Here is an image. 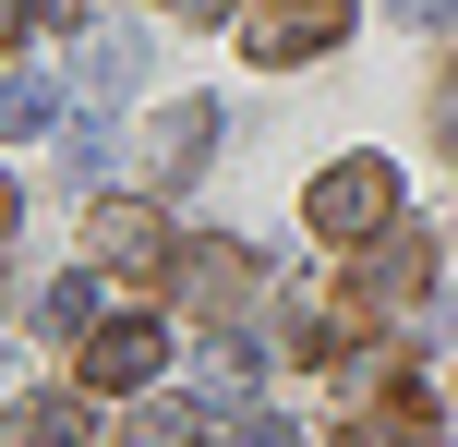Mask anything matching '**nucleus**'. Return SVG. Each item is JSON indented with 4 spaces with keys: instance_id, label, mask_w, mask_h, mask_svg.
<instances>
[{
    "instance_id": "1",
    "label": "nucleus",
    "mask_w": 458,
    "mask_h": 447,
    "mask_svg": "<svg viewBox=\"0 0 458 447\" xmlns=\"http://www.w3.org/2000/svg\"><path fill=\"white\" fill-rule=\"evenodd\" d=\"M301 230L338 242V254H362L374 230H398V169H386V158H338V169H314V193H301Z\"/></svg>"
},
{
    "instance_id": "2",
    "label": "nucleus",
    "mask_w": 458,
    "mask_h": 447,
    "mask_svg": "<svg viewBox=\"0 0 458 447\" xmlns=\"http://www.w3.org/2000/svg\"><path fill=\"white\" fill-rule=\"evenodd\" d=\"M266 290V266H253V242H182L169 254V303L193 314V327H242V303Z\"/></svg>"
},
{
    "instance_id": "3",
    "label": "nucleus",
    "mask_w": 458,
    "mask_h": 447,
    "mask_svg": "<svg viewBox=\"0 0 458 447\" xmlns=\"http://www.w3.org/2000/svg\"><path fill=\"white\" fill-rule=\"evenodd\" d=\"M85 254L121 266V279H169V254H182V242H169V218L145 206V193H97V206H85Z\"/></svg>"
},
{
    "instance_id": "4",
    "label": "nucleus",
    "mask_w": 458,
    "mask_h": 447,
    "mask_svg": "<svg viewBox=\"0 0 458 447\" xmlns=\"http://www.w3.org/2000/svg\"><path fill=\"white\" fill-rule=\"evenodd\" d=\"M157 375H169V314H109L85 339V387L97 400H145Z\"/></svg>"
},
{
    "instance_id": "5",
    "label": "nucleus",
    "mask_w": 458,
    "mask_h": 447,
    "mask_svg": "<svg viewBox=\"0 0 458 447\" xmlns=\"http://www.w3.org/2000/svg\"><path fill=\"white\" fill-rule=\"evenodd\" d=\"M350 37V0H253L242 13V61H326Z\"/></svg>"
},
{
    "instance_id": "6",
    "label": "nucleus",
    "mask_w": 458,
    "mask_h": 447,
    "mask_svg": "<svg viewBox=\"0 0 458 447\" xmlns=\"http://www.w3.org/2000/svg\"><path fill=\"white\" fill-rule=\"evenodd\" d=\"M422 290H435V242L422 230H374L362 266H350V314H411Z\"/></svg>"
},
{
    "instance_id": "7",
    "label": "nucleus",
    "mask_w": 458,
    "mask_h": 447,
    "mask_svg": "<svg viewBox=\"0 0 458 447\" xmlns=\"http://www.w3.org/2000/svg\"><path fill=\"white\" fill-rule=\"evenodd\" d=\"M206 145H217V97H169V109L145 121V169H157V182H193Z\"/></svg>"
},
{
    "instance_id": "8",
    "label": "nucleus",
    "mask_w": 458,
    "mask_h": 447,
    "mask_svg": "<svg viewBox=\"0 0 458 447\" xmlns=\"http://www.w3.org/2000/svg\"><path fill=\"white\" fill-rule=\"evenodd\" d=\"M266 363H277V351H266L253 327H217V339H206V387H217V400H253V387H266Z\"/></svg>"
},
{
    "instance_id": "9",
    "label": "nucleus",
    "mask_w": 458,
    "mask_h": 447,
    "mask_svg": "<svg viewBox=\"0 0 458 447\" xmlns=\"http://www.w3.org/2000/svg\"><path fill=\"white\" fill-rule=\"evenodd\" d=\"M133 447H206V400H193V387L133 400Z\"/></svg>"
},
{
    "instance_id": "10",
    "label": "nucleus",
    "mask_w": 458,
    "mask_h": 447,
    "mask_svg": "<svg viewBox=\"0 0 458 447\" xmlns=\"http://www.w3.org/2000/svg\"><path fill=\"white\" fill-rule=\"evenodd\" d=\"M133 61H145V37H133V24H97L72 73H85V97H121V85H133Z\"/></svg>"
},
{
    "instance_id": "11",
    "label": "nucleus",
    "mask_w": 458,
    "mask_h": 447,
    "mask_svg": "<svg viewBox=\"0 0 458 447\" xmlns=\"http://www.w3.org/2000/svg\"><path fill=\"white\" fill-rule=\"evenodd\" d=\"M37 327H48V339H97V327H109L97 279H61V290H37Z\"/></svg>"
},
{
    "instance_id": "12",
    "label": "nucleus",
    "mask_w": 458,
    "mask_h": 447,
    "mask_svg": "<svg viewBox=\"0 0 458 447\" xmlns=\"http://www.w3.org/2000/svg\"><path fill=\"white\" fill-rule=\"evenodd\" d=\"M48 121H61V85L48 73H13L0 85V133H48Z\"/></svg>"
},
{
    "instance_id": "13",
    "label": "nucleus",
    "mask_w": 458,
    "mask_h": 447,
    "mask_svg": "<svg viewBox=\"0 0 458 447\" xmlns=\"http://www.w3.org/2000/svg\"><path fill=\"white\" fill-rule=\"evenodd\" d=\"M24 447H85V400H24Z\"/></svg>"
},
{
    "instance_id": "14",
    "label": "nucleus",
    "mask_w": 458,
    "mask_h": 447,
    "mask_svg": "<svg viewBox=\"0 0 458 447\" xmlns=\"http://www.w3.org/2000/svg\"><path fill=\"white\" fill-rule=\"evenodd\" d=\"M229 447H301V424H290V411H242V424H229Z\"/></svg>"
},
{
    "instance_id": "15",
    "label": "nucleus",
    "mask_w": 458,
    "mask_h": 447,
    "mask_svg": "<svg viewBox=\"0 0 458 447\" xmlns=\"http://www.w3.org/2000/svg\"><path fill=\"white\" fill-rule=\"evenodd\" d=\"M61 169H72V182H97V169H109V133H97V121H72V145H61Z\"/></svg>"
},
{
    "instance_id": "16",
    "label": "nucleus",
    "mask_w": 458,
    "mask_h": 447,
    "mask_svg": "<svg viewBox=\"0 0 458 447\" xmlns=\"http://www.w3.org/2000/svg\"><path fill=\"white\" fill-rule=\"evenodd\" d=\"M435 133H446V158H458V61L435 73Z\"/></svg>"
},
{
    "instance_id": "17",
    "label": "nucleus",
    "mask_w": 458,
    "mask_h": 447,
    "mask_svg": "<svg viewBox=\"0 0 458 447\" xmlns=\"http://www.w3.org/2000/svg\"><path fill=\"white\" fill-rule=\"evenodd\" d=\"M37 13H48V0H0V48H13V37H24Z\"/></svg>"
},
{
    "instance_id": "18",
    "label": "nucleus",
    "mask_w": 458,
    "mask_h": 447,
    "mask_svg": "<svg viewBox=\"0 0 458 447\" xmlns=\"http://www.w3.org/2000/svg\"><path fill=\"white\" fill-rule=\"evenodd\" d=\"M13 218H24V193H13V169H0V242H13Z\"/></svg>"
},
{
    "instance_id": "19",
    "label": "nucleus",
    "mask_w": 458,
    "mask_h": 447,
    "mask_svg": "<svg viewBox=\"0 0 458 447\" xmlns=\"http://www.w3.org/2000/svg\"><path fill=\"white\" fill-rule=\"evenodd\" d=\"M398 13H411V24H446V13H458V0H398Z\"/></svg>"
},
{
    "instance_id": "20",
    "label": "nucleus",
    "mask_w": 458,
    "mask_h": 447,
    "mask_svg": "<svg viewBox=\"0 0 458 447\" xmlns=\"http://www.w3.org/2000/svg\"><path fill=\"white\" fill-rule=\"evenodd\" d=\"M169 13H193V24H217V13H229V0H169Z\"/></svg>"
},
{
    "instance_id": "21",
    "label": "nucleus",
    "mask_w": 458,
    "mask_h": 447,
    "mask_svg": "<svg viewBox=\"0 0 458 447\" xmlns=\"http://www.w3.org/2000/svg\"><path fill=\"white\" fill-rule=\"evenodd\" d=\"M435 339H458V290H446V303H435Z\"/></svg>"
}]
</instances>
